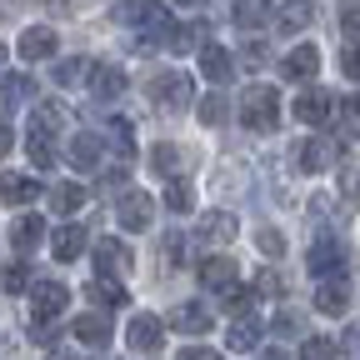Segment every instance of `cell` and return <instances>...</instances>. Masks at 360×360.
<instances>
[{
	"instance_id": "obj_1",
	"label": "cell",
	"mask_w": 360,
	"mask_h": 360,
	"mask_svg": "<svg viewBox=\"0 0 360 360\" xmlns=\"http://www.w3.org/2000/svg\"><path fill=\"white\" fill-rule=\"evenodd\" d=\"M56 125H60V110L56 105H35L30 110V120H25V146H30V155H35V165L45 170V165H56Z\"/></svg>"
},
{
	"instance_id": "obj_2",
	"label": "cell",
	"mask_w": 360,
	"mask_h": 360,
	"mask_svg": "<svg viewBox=\"0 0 360 360\" xmlns=\"http://www.w3.org/2000/svg\"><path fill=\"white\" fill-rule=\"evenodd\" d=\"M240 120L250 130H276L281 125V96H276V85H250L245 96H240Z\"/></svg>"
},
{
	"instance_id": "obj_3",
	"label": "cell",
	"mask_w": 360,
	"mask_h": 360,
	"mask_svg": "<svg viewBox=\"0 0 360 360\" xmlns=\"http://www.w3.org/2000/svg\"><path fill=\"white\" fill-rule=\"evenodd\" d=\"M150 101L165 105V110H186V105L195 101V85H191L186 70H165V75L150 80Z\"/></svg>"
},
{
	"instance_id": "obj_4",
	"label": "cell",
	"mask_w": 360,
	"mask_h": 360,
	"mask_svg": "<svg viewBox=\"0 0 360 360\" xmlns=\"http://www.w3.org/2000/svg\"><path fill=\"white\" fill-rule=\"evenodd\" d=\"M290 115H295L300 125H330V120H335V96H330V90H321V85H310V90H300V96H295Z\"/></svg>"
},
{
	"instance_id": "obj_5",
	"label": "cell",
	"mask_w": 360,
	"mask_h": 360,
	"mask_svg": "<svg viewBox=\"0 0 360 360\" xmlns=\"http://www.w3.org/2000/svg\"><path fill=\"white\" fill-rule=\"evenodd\" d=\"M115 220H120V231H135V236H141L146 225L155 220V200H150L146 191H125L120 205H115Z\"/></svg>"
},
{
	"instance_id": "obj_6",
	"label": "cell",
	"mask_w": 360,
	"mask_h": 360,
	"mask_svg": "<svg viewBox=\"0 0 360 360\" xmlns=\"http://www.w3.org/2000/svg\"><path fill=\"white\" fill-rule=\"evenodd\" d=\"M330 160H335V141H326V135H305L295 146V170H305V175L326 170Z\"/></svg>"
},
{
	"instance_id": "obj_7",
	"label": "cell",
	"mask_w": 360,
	"mask_h": 360,
	"mask_svg": "<svg viewBox=\"0 0 360 360\" xmlns=\"http://www.w3.org/2000/svg\"><path fill=\"white\" fill-rule=\"evenodd\" d=\"M125 340H130V350L155 355V350H160V340H165V321H155V315H135V321L125 326Z\"/></svg>"
},
{
	"instance_id": "obj_8",
	"label": "cell",
	"mask_w": 360,
	"mask_h": 360,
	"mask_svg": "<svg viewBox=\"0 0 360 360\" xmlns=\"http://www.w3.org/2000/svg\"><path fill=\"white\" fill-rule=\"evenodd\" d=\"M56 51H60L56 25H30V30L20 35V60H51Z\"/></svg>"
},
{
	"instance_id": "obj_9",
	"label": "cell",
	"mask_w": 360,
	"mask_h": 360,
	"mask_svg": "<svg viewBox=\"0 0 360 360\" xmlns=\"http://www.w3.org/2000/svg\"><path fill=\"white\" fill-rule=\"evenodd\" d=\"M305 265H310V276H321V281H335V270L345 265V245H340V240H321V245H310Z\"/></svg>"
},
{
	"instance_id": "obj_10",
	"label": "cell",
	"mask_w": 360,
	"mask_h": 360,
	"mask_svg": "<svg viewBox=\"0 0 360 360\" xmlns=\"http://www.w3.org/2000/svg\"><path fill=\"white\" fill-rule=\"evenodd\" d=\"M210 326H215V315L205 305H195V300H186V305L170 310V330H180V335H205Z\"/></svg>"
},
{
	"instance_id": "obj_11",
	"label": "cell",
	"mask_w": 360,
	"mask_h": 360,
	"mask_svg": "<svg viewBox=\"0 0 360 360\" xmlns=\"http://www.w3.org/2000/svg\"><path fill=\"white\" fill-rule=\"evenodd\" d=\"M30 305H35V315H60V310L70 305L65 281H35V285H30Z\"/></svg>"
},
{
	"instance_id": "obj_12",
	"label": "cell",
	"mask_w": 360,
	"mask_h": 360,
	"mask_svg": "<svg viewBox=\"0 0 360 360\" xmlns=\"http://www.w3.org/2000/svg\"><path fill=\"white\" fill-rule=\"evenodd\" d=\"M315 70H321V45H310V40H305V45H295V51L285 56V65H281V75H285V80H310Z\"/></svg>"
},
{
	"instance_id": "obj_13",
	"label": "cell",
	"mask_w": 360,
	"mask_h": 360,
	"mask_svg": "<svg viewBox=\"0 0 360 360\" xmlns=\"http://www.w3.org/2000/svg\"><path fill=\"white\" fill-rule=\"evenodd\" d=\"M345 305H350V281L345 276L321 281V290H315V310H321V315H345Z\"/></svg>"
},
{
	"instance_id": "obj_14",
	"label": "cell",
	"mask_w": 360,
	"mask_h": 360,
	"mask_svg": "<svg viewBox=\"0 0 360 360\" xmlns=\"http://www.w3.org/2000/svg\"><path fill=\"white\" fill-rule=\"evenodd\" d=\"M200 70H205V80H215V85H225V80H231L236 75V56L231 51H225V45H205V51H200Z\"/></svg>"
},
{
	"instance_id": "obj_15",
	"label": "cell",
	"mask_w": 360,
	"mask_h": 360,
	"mask_svg": "<svg viewBox=\"0 0 360 360\" xmlns=\"http://www.w3.org/2000/svg\"><path fill=\"white\" fill-rule=\"evenodd\" d=\"M195 236H200V240H210V245H225V240H236V215H231V210H205Z\"/></svg>"
},
{
	"instance_id": "obj_16",
	"label": "cell",
	"mask_w": 360,
	"mask_h": 360,
	"mask_svg": "<svg viewBox=\"0 0 360 360\" xmlns=\"http://www.w3.org/2000/svg\"><path fill=\"white\" fill-rule=\"evenodd\" d=\"M70 335L80 345H110V315H75L70 321Z\"/></svg>"
},
{
	"instance_id": "obj_17",
	"label": "cell",
	"mask_w": 360,
	"mask_h": 360,
	"mask_svg": "<svg viewBox=\"0 0 360 360\" xmlns=\"http://www.w3.org/2000/svg\"><path fill=\"white\" fill-rule=\"evenodd\" d=\"M65 160H70L75 170H96V165H101V141H96L90 130L70 135V146H65Z\"/></svg>"
},
{
	"instance_id": "obj_18",
	"label": "cell",
	"mask_w": 360,
	"mask_h": 360,
	"mask_svg": "<svg viewBox=\"0 0 360 360\" xmlns=\"http://www.w3.org/2000/svg\"><path fill=\"white\" fill-rule=\"evenodd\" d=\"M96 265H101V276H105V270H110V276H125V270H130V250H125V240L105 236V240L96 245Z\"/></svg>"
},
{
	"instance_id": "obj_19",
	"label": "cell",
	"mask_w": 360,
	"mask_h": 360,
	"mask_svg": "<svg viewBox=\"0 0 360 360\" xmlns=\"http://www.w3.org/2000/svg\"><path fill=\"white\" fill-rule=\"evenodd\" d=\"M200 281H205L210 290H231V285H236V260H231V255L200 260Z\"/></svg>"
},
{
	"instance_id": "obj_20",
	"label": "cell",
	"mask_w": 360,
	"mask_h": 360,
	"mask_svg": "<svg viewBox=\"0 0 360 360\" xmlns=\"http://www.w3.org/2000/svg\"><path fill=\"white\" fill-rule=\"evenodd\" d=\"M90 90H96L101 101H120V96H125V70H120V65H96Z\"/></svg>"
},
{
	"instance_id": "obj_21",
	"label": "cell",
	"mask_w": 360,
	"mask_h": 360,
	"mask_svg": "<svg viewBox=\"0 0 360 360\" xmlns=\"http://www.w3.org/2000/svg\"><path fill=\"white\" fill-rule=\"evenodd\" d=\"M255 340H260V321L245 310V315H236L231 321V330H225V345L231 350H255Z\"/></svg>"
},
{
	"instance_id": "obj_22",
	"label": "cell",
	"mask_w": 360,
	"mask_h": 360,
	"mask_svg": "<svg viewBox=\"0 0 360 360\" xmlns=\"http://www.w3.org/2000/svg\"><path fill=\"white\" fill-rule=\"evenodd\" d=\"M51 250H56V260L65 265V260H75L80 250H85V225H60V231L51 236Z\"/></svg>"
},
{
	"instance_id": "obj_23",
	"label": "cell",
	"mask_w": 360,
	"mask_h": 360,
	"mask_svg": "<svg viewBox=\"0 0 360 360\" xmlns=\"http://www.w3.org/2000/svg\"><path fill=\"white\" fill-rule=\"evenodd\" d=\"M40 236H45V220H40V215H20V220L11 225V245H15V250H35Z\"/></svg>"
},
{
	"instance_id": "obj_24",
	"label": "cell",
	"mask_w": 360,
	"mask_h": 360,
	"mask_svg": "<svg viewBox=\"0 0 360 360\" xmlns=\"http://www.w3.org/2000/svg\"><path fill=\"white\" fill-rule=\"evenodd\" d=\"M141 30H146V35H155V40H170V35H175V30H170L165 6H155V0H146V6H141Z\"/></svg>"
},
{
	"instance_id": "obj_25",
	"label": "cell",
	"mask_w": 360,
	"mask_h": 360,
	"mask_svg": "<svg viewBox=\"0 0 360 360\" xmlns=\"http://www.w3.org/2000/svg\"><path fill=\"white\" fill-rule=\"evenodd\" d=\"M35 195H40L35 175H6V205H30Z\"/></svg>"
},
{
	"instance_id": "obj_26",
	"label": "cell",
	"mask_w": 360,
	"mask_h": 360,
	"mask_svg": "<svg viewBox=\"0 0 360 360\" xmlns=\"http://www.w3.org/2000/svg\"><path fill=\"white\" fill-rule=\"evenodd\" d=\"M310 20H315V11H310V0H290V6H285V11L276 15V25H281V30H290V35H295V30H305Z\"/></svg>"
},
{
	"instance_id": "obj_27",
	"label": "cell",
	"mask_w": 360,
	"mask_h": 360,
	"mask_svg": "<svg viewBox=\"0 0 360 360\" xmlns=\"http://www.w3.org/2000/svg\"><path fill=\"white\" fill-rule=\"evenodd\" d=\"M150 165H155L160 175H180V170H186V150L165 141V146H155V150H150Z\"/></svg>"
},
{
	"instance_id": "obj_28",
	"label": "cell",
	"mask_w": 360,
	"mask_h": 360,
	"mask_svg": "<svg viewBox=\"0 0 360 360\" xmlns=\"http://www.w3.org/2000/svg\"><path fill=\"white\" fill-rule=\"evenodd\" d=\"M170 45H175V51H205V20H191V25H180L175 35H170Z\"/></svg>"
},
{
	"instance_id": "obj_29",
	"label": "cell",
	"mask_w": 360,
	"mask_h": 360,
	"mask_svg": "<svg viewBox=\"0 0 360 360\" xmlns=\"http://www.w3.org/2000/svg\"><path fill=\"white\" fill-rule=\"evenodd\" d=\"M51 205H56L60 215L80 210V205H85V186H75V180H65V186H56V191H51Z\"/></svg>"
},
{
	"instance_id": "obj_30",
	"label": "cell",
	"mask_w": 360,
	"mask_h": 360,
	"mask_svg": "<svg viewBox=\"0 0 360 360\" xmlns=\"http://www.w3.org/2000/svg\"><path fill=\"white\" fill-rule=\"evenodd\" d=\"M300 360H340V345H335L330 335H305Z\"/></svg>"
},
{
	"instance_id": "obj_31",
	"label": "cell",
	"mask_w": 360,
	"mask_h": 360,
	"mask_svg": "<svg viewBox=\"0 0 360 360\" xmlns=\"http://www.w3.org/2000/svg\"><path fill=\"white\" fill-rule=\"evenodd\" d=\"M340 200L345 205H360V155L340 165Z\"/></svg>"
},
{
	"instance_id": "obj_32",
	"label": "cell",
	"mask_w": 360,
	"mask_h": 360,
	"mask_svg": "<svg viewBox=\"0 0 360 360\" xmlns=\"http://www.w3.org/2000/svg\"><path fill=\"white\" fill-rule=\"evenodd\" d=\"M165 210H175V215H191V210H195V191L186 186V180H170V191H165Z\"/></svg>"
},
{
	"instance_id": "obj_33",
	"label": "cell",
	"mask_w": 360,
	"mask_h": 360,
	"mask_svg": "<svg viewBox=\"0 0 360 360\" xmlns=\"http://www.w3.org/2000/svg\"><path fill=\"white\" fill-rule=\"evenodd\" d=\"M90 300H96V305H125V290L115 285V281H105V276H96V281H90Z\"/></svg>"
},
{
	"instance_id": "obj_34",
	"label": "cell",
	"mask_w": 360,
	"mask_h": 360,
	"mask_svg": "<svg viewBox=\"0 0 360 360\" xmlns=\"http://www.w3.org/2000/svg\"><path fill=\"white\" fill-rule=\"evenodd\" d=\"M265 11H270V0H236V25L255 30V25L265 20Z\"/></svg>"
},
{
	"instance_id": "obj_35",
	"label": "cell",
	"mask_w": 360,
	"mask_h": 360,
	"mask_svg": "<svg viewBox=\"0 0 360 360\" xmlns=\"http://www.w3.org/2000/svg\"><path fill=\"white\" fill-rule=\"evenodd\" d=\"M85 65H90V60L70 56V60H60V65H56V80H60V85H80L85 75H96V70H85Z\"/></svg>"
},
{
	"instance_id": "obj_36",
	"label": "cell",
	"mask_w": 360,
	"mask_h": 360,
	"mask_svg": "<svg viewBox=\"0 0 360 360\" xmlns=\"http://www.w3.org/2000/svg\"><path fill=\"white\" fill-rule=\"evenodd\" d=\"M255 245H260V255H285V236L270 231V225H260V231H255Z\"/></svg>"
},
{
	"instance_id": "obj_37",
	"label": "cell",
	"mask_w": 360,
	"mask_h": 360,
	"mask_svg": "<svg viewBox=\"0 0 360 360\" xmlns=\"http://www.w3.org/2000/svg\"><path fill=\"white\" fill-rule=\"evenodd\" d=\"M160 255H165V265H170V270H175V265H186V236L170 231V236H165V245H160Z\"/></svg>"
},
{
	"instance_id": "obj_38",
	"label": "cell",
	"mask_w": 360,
	"mask_h": 360,
	"mask_svg": "<svg viewBox=\"0 0 360 360\" xmlns=\"http://www.w3.org/2000/svg\"><path fill=\"white\" fill-rule=\"evenodd\" d=\"M195 115H200L205 125H220V120H225V96H220V90H215V96H205Z\"/></svg>"
},
{
	"instance_id": "obj_39",
	"label": "cell",
	"mask_w": 360,
	"mask_h": 360,
	"mask_svg": "<svg viewBox=\"0 0 360 360\" xmlns=\"http://www.w3.org/2000/svg\"><path fill=\"white\" fill-rule=\"evenodd\" d=\"M20 101H30V80H20V75H6V110H15Z\"/></svg>"
},
{
	"instance_id": "obj_40",
	"label": "cell",
	"mask_w": 360,
	"mask_h": 360,
	"mask_svg": "<svg viewBox=\"0 0 360 360\" xmlns=\"http://www.w3.org/2000/svg\"><path fill=\"white\" fill-rule=\"evenodd\" d=\"M340 70H345V80H360V45H345L340 51Z\"/></svg>"
},
{
	"instance_id": "obj_41",
	"label": "cell",
	"mask_w": 360,
	"mask_h": 360,
	"mask_svg": "<svg viewBox=\"0 0 360 360\" xmlns=\"http://www.w3.org/2000/svg\"><path fill=\"white\" fill-rule=\"evenodd\" d=\"M340 30L360 35V0H345V11H340Z\"/></svg>"
},
{
	"instance_id": "obj_42",
	"label": "cell",
	"mask_w": 360,
	"mask_h": 360,
	"mask_svg": "<svg viewBox=\"0 0 360 360\" xmlns=\"http://www.w3.org/2000/svg\"><path fill=\"white\" fill-rule=\"evenodd\" d=\"M255 295H281V276H276V270H260V276H255Z\"/></svg>"
},
{
	"instance_id": "obj_43",
	"label": "cell",
	"mask_w": 360,
	"mask_h": 360,
	"mask_svg": "<svg viewBox=\"0 0 360 360\" xmlns=\"http://www.w3.org/2000/svg\"><path fill=\"white\" fill-rule=\"evenodd\" d=\"M25 281H30V276H25V265H11V270H6V290H11V295H20Z\"/></svg>"
},
{
	"instance_id": "obj_44",
	"label": "cell",
	"mask_w": 360,
	"mask_h": 360,
	"mask_svg": "<svg viewBox=\"0 0 360 360\" xmlns=\"http://www.w3.org/2000/svg\"><path fill=\"white\" fill-rule=\"evenodd\" d=\"M110 135L120 141V150L130 155V146H135V135H130V125H125V120H110Z\"/></svg>"
},
{
	"instance_id": "obj_45",
	"label": "cell",
	"mask_w": 360,
	"mask_h": 360,
	"mask_svg": "<svg viewBox=\"0 0 360 360\" xmlns=\"http://www.w3.org/2000/svg\"><path fill=\"white\" fill-rule=\"evenodd\" d=\"M186 360H225V355H215V350H205V345H191Z\"/></svg>"
},
{
	"instance_id": "obj_46",
	"label": "cell",
	"mask_w": 360,
	"mask_h": 360,
	"mask_svg": "<svg viewBox=\"0 0 360 360\" xmlns=\"http://www.w3.org/2000/svg\"><path fill=\"white\" fill-rule=\"evenodd\" d=\"M260 360H285V355H281V350H265V355H260Z\"/></svg>"
},
{
	"instance_id": "obj_47",
	"label": "cell",
	"mask_w": 360,
	"mask_h": 360,
	"mask_svg": "<svg viewBox=\"0 0 360 360\" xmlns=\"http://www.w3.org/2000/svg\"><path fill=\"white\" fill-rule=\"evenodd\" d=\"M350 105H355V120H360V96H355V101H350Z\"/></svg>"
},
{
	"instance_id": "obj_48",
	"label": "cell",
	"mask_w": 360,
	"mask_h": 360,
	"mask_svg": "<svg viewBox=\"0 0 360 360\" xmlns=\"http://www.w3.org/2000/svg\"><path fill=\"white\" fill-rule=\"evenodd\" d=\"M175 6H200V0H175Z\"/></svg>"
}]
</instances>
